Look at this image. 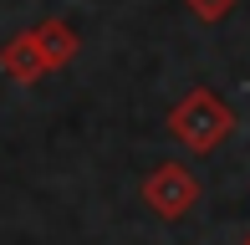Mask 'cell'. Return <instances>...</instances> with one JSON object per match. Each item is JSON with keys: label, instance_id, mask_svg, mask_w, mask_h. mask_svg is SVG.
<instances>
[{"label": "cell", "instance_id": "5b68a950", "mask_svg": "<svg viewBox=\"0 0 250 245\" xmlns=\"http://www.w3.org/2000/svg\"><path fill=\"white\" fill-rule=\"evenodd\" d=\"M184 5H189V16H194V20L214 26V20H225L235 5H240V0H184Z\"/></svg>", "mask_w": 250, "mask_h": 245}, {"label": "cell", "instance_id": "277c9868", "mask_svg": "<svg viewBox=\"0 0 250 245\" xmlns=\"http://www.w3.org/2000/svg\"><path fill=\"white\" fill-rule=\"evenodd\" d=\"M36 46H41V57H46L51 72H62V66H72L77 61V51H82V36H77L72 26H66L62 16H46V20H36Z\"/></svg>", "mask_w": 250, "mask_h": 245}, {"label": "cell", "instance_id": "6da1fadb", "mask_svg": "<svg viewBox=\"0 0 250 245\" xmlns=\"http://www.w3.org/2000/svg\"><path fill=\"white\" fill-rule=\"evenodd\" d=\"M230 133H235V113H230V102H225L220 92H209V87H189V92L168 107V138H174L179 148L199 153V159L214 153Z\"/></svg>", "mask_w": 250, "mask_h": 245}, {"label": "cell", "instance_id": "7a4b0ae2", "mask_svg": "<svg viewBox=\"0 0 250 245\" xmlns=\"http://www.w3.org/2000/svg\"><path fill=\"white\" fill-rule=\"evenodd\" d=\"M143 204L153 209L158 220H184L189 209L199 204V179H194V169L189 163H179V159H164L158 169H148V179H143Z\"/></svg>", "mask_w": 250, "mask_h": 245}, {"label": "cell", "instance_id": "3957f363", "mask_svg": "<svg viewBox=\"0 0 250 245\" xmlns=\"http://www.w3.org/2000/svg\"><path fill=\"white\" fill-rule=\"evenodd\" d=\"M0 72H5L10 82H21V87H36L41 77H51L46 57H41V46H36V31H16V36L0 46Z\"/></svg>", "mask_w": 250, "mask_h": 245}]
</instances>
